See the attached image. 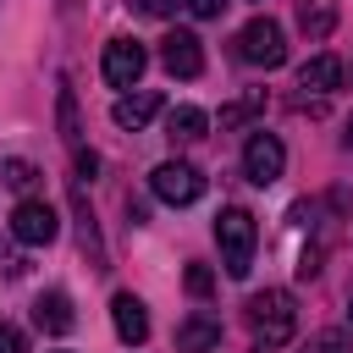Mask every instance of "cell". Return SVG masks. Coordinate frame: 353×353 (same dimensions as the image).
I'll return each mask as SVG.
<instances>
[{
    "label": "cell",
    "instance_id": "cell-1",
    "mask_svg": "<svg viewBox=\"0 0 353 353\" xmlns=\"http://www.w3.org/2000/svg\"><path fill=\"white\" fill-rule=\"evenodd\" d=\"M243 314H248V331H254L259 353H270V347H287V342L298 336V303H292V292H281V287H265V292H254Z\"/></svg>",
    "mask_w": 353,
    "mask_h": 353
},
{
    "label": "cell",
    "instance_id": "cell-2",
    "mask_svg": "<svg viewBox=\"0 0 353 353\" xmlns=\"http://www.w3.org/2000/svg\"><path fill=\"white\" fill-rule=\"evenodd\" d=\"M215 243H221V265H226V276H248L254 270V243H259V226H254V215L248 210H221L215 215Z\"/></svg>",
    "mask_w": 353,
    "mask_h": 353
},
{
    "label": "cell",
    "instance_id": "cell-3",
    "mask_svg": "<svg viewBox=\"0 0 353 353\" xmlns=\"http://www.w3.org/2000/svg\"><path fill=\"white\" fill-rule=\"evenodd\" d=\"M237 55L248 61V66H281L287 61V39H281V28L270 22V17H254V22H243V33H237Z\"/></svg>",
    "mask_w": 353,
    "mask_h": 353
},
{
    "label": "cell",
    "instance_id": "cell-4",
    "mask_svg": "<svg viewBox=\"0 0 353 353\" xmlns=\"http://www.w3.org/2000/svg\"><path fill=\"white\" fill-rule=\"evenodd\" d=\"M287 171V149H281V138L276 132H248V143H243V176L254 182V188H270L276 176Z\"/></svg>",
    "mask_w": 353,
    "mask_h": 353
},
{
    "label": "cell",
    "instance_id": "cell-5",
    "mask_svg": "<svg viewBox=\"0 0 353 353\" xmlns=\"http://www.w3.org/2000/svg\"><path fill=\"white\" fill-rule=\"evenodd\" d=\"M55 232H61V215H55L44 199H22V204L11 210V237H17V243L44 248V243H55Z\"/></svg>",
    "mask_w": 353,
    "mask_h": 353
},
{
    "label": "cell",
    "instance_id": "cell-6",
    "mask_svg": "<svg viewBox=\"0 0 353 353\" xmlns=\"http://www.w3.org/2000/svg\"><path fill=\"white\" fill-rule=\"evenodd\" d=\"M143 66H149V50L138 39H110L105 44V83L110 88H138Z\"/></svg>",
    "mask_w": 353,
    "mask_h": 353
},
{
    "label": "cell",
    "instance_id": "cell-7",
    "mask_svg": "<svg viewBox=\"0 0 353 353\" xmlns=\"http://www.w3.org/2000/svg\"><path fill=\"white\" fill-rule=\"evenodd\" d=\"M149 188H154V199H165V204H193V199L204 193V176H199L188 160H165V165H154Z\"/></svg>",
    "mask_w": 353,
    "mask_h": 353
},
{
    "label": "cell",
    "instance_id": "cell-8",
    "mask_svg": "<svg viewBox=\"0 0 353 353\" xmlns=\"http://www.w3.org/2000/svg\"><path fill=\"white\" fill-rule=\"evenodd\" d=\"M160 66H165L171 77H199V72H204V50H199V33H188V28L165 33V39H160Z\"/></svg>",
    "mask_w": 353,
    "mask_h": 353
},
{
    "label": "cell",
    "instance_id": "cell-9",
    "mask_svg": "<svg viewBox=\"0 0 353 353\" xmlns=\"http://www.w3.org/2000/svg\"><path fill=\"white\" fill-rule=\"evenodd\" d=\"M110 320H116V336H121L127 347H138V342L149 336V314H143V303H138L132 292H116V298H110Z\"/></svg>",
    "mask_w": 353,
    "mask_h": 353
},
{
    "label": "cell",
    "instance_id": "cell-10",
    "mask_svg": "<svg viewBox=\"0 0 353 353\" xmlns=\"http://www.w3.org/2000/svg\"><path fill=\"white\" fill-rule=\"evenodd\" d=\"M221 347V320L215 314H188L176 325V353H215Z\"/></svg>",
    "mask_w": 353,
    "mask_h": 353
},
{
    "label": "cell",
    "instance_id": "cell-11",
    "mask_svg": "<svg viewBox=\"0 0 353 353\" xmlns=\"http://www.w3.org/2000/svg\"><path fill=\"white\" fill-rule=\"evenodd\" d=\"M336 83H342V61H336V55H314V61L298 66V88H303V99H309V94H331Z\"/></svg>",
    "mask_w": 353,
    "mask_h": 353
},
{
    "label": "cell",
    "instance_id": "cell-12",
    "mask_svg": "<svg viewBox=\"0 0 353 353\" xmlns=\"http://www.w3.org/2000/svg\"><path fill=\"white\" fill-rule=\"evenodd\" d=\"M154 110H160V94H149V88H143V94H121V99L110 105V121L138 132L143 121H154Z\"/></svg>",
    "mask_w": 353,
    "mask_h": 353
},
{
    "label": "cell",
    "instance_id": "cell-13",
    "mask_svg": "<svg viewBox=\"0 0 353 353\" xmlns=\"http://www.w3.org/2000/svg\"><path fill=\"white\" fill-rule=\"evenodd\" d=\"M204 127H210V116H204L199 105H176V110H165V138H171V143H199Z\"/></svg>",
    "mask_w": 353,
    "mask_h": 353
},
{
    "label": "cell",
    "instance_id": "cell-14",
    "mask_svg": "<svg viewBox=\"0 0 353 353\" xmlns=\"http://www.w3.org/2000/svg\"><path fill=\"white\" fill-rule=\"evenodd\" d=\"M33 320H39L44 331H55V336H66V331L77 325V314H72V298H66V292H44V298L33 303Z\"/></svg>",
    "mask_w": 353,
    "mask_h": 353
},
{
    "label": "cell",
    "instance_id": "cell-15",
    "mask_svg": "<svg viewBox=\"0 0 353 353\" xmlns=\"http://www.w3.org/2000/svg\"><path fill=\"white\" fill-rule=\"evenodd\" d=\"M72 210H77V237H83V254L94 270H105V243H99V226H94V210L83 204V193L72 188Z\"/></svg>",
    "mask_w": 353,
    "mask_h": 353
},
{
    "label": "cell",
    "instance_id": "cell-16",
    "mask_svg": "<svg viewBox=\"0 0 353 353\" xmlns=\"http://www.w3.org/2000/svg\"><path fill=\"white\" fill-rule=\"evenodd\" d=\"M298 22L309 39H325L336 28V11H331V0H298Z\"/></svg>",
    "mask_w": 353,
    "mask_h": 353
},
{
    "label": "cell",
    "instance_id": "cell-17",
    "mask_svg": "<svg viewBox=\"0 0 353 353\" xmlns=\"http://www.w3.org/2000/svg\"><path fill=\"white\" fill-rule=\"evenodd\" d=\"M259 110H265V94H248V99H232V105H221V132H232V127L254 121Z\"/></svg>",
    "mask_w": 353,
    "mask_h": 353
},
{
    "label": "cell",
    "instance_id": "cell-18",
    "mask_svg": "<svg viewBox=\"0 0 353 353\" xmlns=\"http://www.w3.org/2000/svg\"><path fill=\"white\" fill-rule=\"evenodd\" d=\"M77 132H83V127H77V94H72L66 83H61V138H66V143L77 149Z\"/></svg>",
    "mask_w": 353,
    "mask_h": 353
},
{
    "label": "cell",
    "instance_id": "cell-19",
    "mask_svg": "<svg viewBox=\"0 0 353 353\" xmlns=\"http://www.w3.org/2000/svg\"><path fill=\"white\" fill-rule=\"evenodd\" d=\"M303 353H353V336L331 325V331H320V336H314V342H309Z\"/></svg>",
    "mask_w": 353,
    "mask_h": 353
},
{
    "label": "cell",
    "instance_id": "cell-20",
    "mask_svg": "<svg viewBox=\"0 0 353 353\" xmlns=\"http://www.w3.org/2000/svg\"><path fill=\"white\" fill-rule=\"evenodd\" d=\"M0 176H6L11 188H33V182H39V171H33L28 160H6V165H0Z\"/></svg>",
    "mask_w": 353,
    "mask_h": 353
},
{
    "label": "cell",
    "instance_id": "cell-21",
    "mask_svg": "<svg viewBox=\"0 0 353 353\" xmlns=\"http://www.w3.org/2000/svg\"><path fill=\"white\" fill-rule=\"evenodd\" d=\"M188 292H193V298H210V292H215L210 265H188Z\"/></svg>",
    "mask_w": 353,
    "mask_h": 353
},
{
    "label": "cell",
    "instance_id": "cell-22",
    "mask_svg": "<svg viewBox=\"0 0 353 353\" xmlns=\"http://www.w3.org/2000/svg\"><path fill=\"white\" fill-rule=\"evenodd\" d=\"M72 171H77V182H83V176L94 182V171H99V154H94V149H72Z\"/></svg>",
    "mask_w": 353,
    "mask_h": 353
},
{
    "label": "cell",
    "instance_id": "cell-23",
    "mask_svg": "<svg viewBox=\"0 0 353 353\" xmlns=\"http://www.w3.org/2000/svg\"><path fill=\"white\" fill-rule=\"evenodd\" d=\"M0 353H28V342H22V331L11 320H0Z\"/></svg>",
    "mask_w": 353,
    "mask_h": 353
},
{
    "label": "cell",
    "instance_id": "cell-24",
    "mask_svg": "<svg viewBox=\"0 0 353 353\" xmlns=\"http://www.w3.org/2000/svg\"><path fill=\"white\" fill-rule=\"evenodd\" d=\"M182 6H188V17H199V22H210V17L226 11V0H182Z\"/></svg>",
    "mask_w": 353,
    "mask_h": 353
},
{
    "label": "cell",
    "instance_id": "cell-25",
    "mask_svg": "<svg viewBox=\"0 0 353 353\" xmlns=\"http://www.w3.org/2000/svg\"><path fill=\"white\" fill-rule=\"evenodd\" d=\"M176 0H138V11H149V17H165Z\"/></svg>",
    "mask_w": 353,
    "mask_h": 353
},
{
    "label": "cell",
    "instance_id": "cell-26",
    "mask_svg": "<svg viewBox=\"0 0 353 353\" xmlns=\"http://www.w3.org/2000/svg\"><path fill=\"white\" fill-rule=\"evenodd\" d=\"M342 143H347V149H353V121H347V132H342Z\"/></svg>",
    "mask_w": 353,
    "mask_h": 353
},
{
    "label": "cell",
    "instance_id": "cell-27",
    "mask_svg": "<svg viewBox=\"0 0 353 353\" xmlns=\"http://www.w3.org/2000/svg\"><path fill=\"white\" fill-rule=\"evenodd\" d=\"M347 314H353V309H347Z\"/></svg>",
    "mask_w": 353,
    "mask_h": 353
}]
</instances>
